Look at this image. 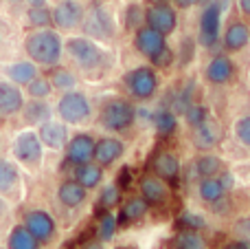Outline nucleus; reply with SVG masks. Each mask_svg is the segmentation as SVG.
Masks as SVG:
<instances>
[{
    "label": "nucleus",
    "instance_id": "obj_1",
    "mask_svg": "<svg viewBox=\"0 0 250 249\" xmlns=\"http://www.w3.org/2000/svg\"><path fill=\"white\" fill-rule=\"evenodd\" d=\"M24 51L29 60L38 66H57L64 55V40L55 29H33L24 40Z\"/></svg>",
    "mask_w": 250,
    "mask_h": 249
},
{
    "label": "nucleus",
    "instance_id": "obj_2",
    "mask_svg": "<svg viewBox=\"0 0 250 249\" xmlns=\"http://www.w3.org/2000/svg\"><path fill=\"white\" fill-rule=\"evenodd\" d=\"M64 53H68L75 66L86 73L101 69L108 62V53L104 51V47L88 35H70L64 42Z\"/></svg>",
    "mask_w": 250,
    "mask_h": 249
},
{
    "label": "nucleus",
    "instance_id": "obj_3",
    "mask_svg": "<svg viewBox=\"0 0 250 249\" xmlns=\"http://www.w3.org/2000/svg\"><path fill=\"white\" fill-rule=\"evenodd\" d=\"M136 122V106L125 97H112L101 106L99 126L108 132H125Z\"/></svg>",
    "mask_w": 250,
    "mask_h": 249
},
{
    "label": "nucleus",
    "instance_id": "obj_4",
    "mask_svg": "<svg viewBox=\"0 0 250 249\" xmlns=\"http://www.w3.org/2000/svg\"><path fill=\"white\" fill-rule=\"evenodd\" d=\"M83 35L92 40H112L117 35V22L114 16L104 2H92L82 22Z\"/></svg>",
    "mask_w": 250,
    "mask_h": 249
},
{
    "label": "nucleus",
    "instance_id": "obj_5",
    "mask_svg": "<svg viewBox=\"0 0 250 249\" xmlns=\"http://www.w3.org/2000/svg\"><path fill=\"white\" fill-rule=\"evenodd\" d=\"M11 152L13 159H16L20 166L26 168H38L42 166V159H44V144L40 139L38 130H20L16 137H13V144H11Z\"/></svg>",
    "mask_w": 250,
    "mask_h": 249
},
{
    "label": "nucleus",
    "instance_id": "obj_6",
    "mask_svg": "<svg viewBox=\"0 0 250 249\" xmlns=\"http://www.w3.org/2000/svg\"><path fill=\"white\" fill-rule=\"evenodd\" d=\"M123 84L129 97L138 101H149L158 93V75L154 66H136L123 75Z\"/></svg>",
    "mask_w": 250,
    "mask_h": 249
},
{
    "label": "nucleus",
    "instance_id": "obj_7",
    "mask_svg": "<svg viewBox=\"0 0 250 249\" xmlns=\"http://www.w3.org/2000/svg\"><path fill=\"white\" fill-rule=\"evenodd\" d=\"M57 117L62 119L68 126H77V124H83L90 119L92 115V106L90 100L83 95L82 91H66L62 93L60 101L55 106Z\"/></svg>",
    "mask_w": 250,
    "mask_h": 249
},
{
    "label": "nucleus",
    "instance_id": "obj_8",
    "mask_svg": "<svg viewBox=\"0 0 250 249\" xmlns=\"http://www.w3.org/2000/svg\"><path fill=\"white\" fill-rule=\"evenodd\" d=\"M224 9H222L220 0H208L207 7H204L202 16H200V33L198 40L202 47L213 49L222 38V16H224Z\"/></svg>",
    "mask_w": 250,
    "mask_h": 249
},
{
    "label": "nucleus",
    "instance_id": "obj_9",
    "mask_svg": "<svg viewBox=\"0 0 250 249\" xmlns=\"http://www.w3.org/2000/svg\"><path fill=\"white\" fill-rule=\"evenodd\" d=\"M22 225L38 238L40 245H46L55 238L57 232V223L46 210H29L22 219Z\"/></svg>",
    "mask_w": 250,
    "mask_h": 249
},
{
    "label": "nucleus",
    "instance_id": "obj_10",
    "mask_svg": "<svg viewBox=\"0 0 250 249\" xmlns=\"http://www.w3.org/2000/svg\"><path fill=\"white\" fill-rule=\"evenodd\" d=\"M86 9L79 0H60L53 7V25L62 31H73L82 26Z\"/></svg>",
    "mask_w": 250,
    "mask_h": 249
},
{
    "label": "nucleus",
    "instance_id": "obj_11",
    "mask_svg": "<svg viewBox=\"0 0 250 249\" xmlns=\"http://www.w3.org/2000/svg\"><path fill=\"white\" fill-rule=\"evenodd\" d=\"M149 168H151V174L160 176V179L169 185H176L178 181H180L182 163H180V159H178V154L171 152V150H158V152L151 157Z\"/></svg>",
    "mask_w": 250,
    "mask_h": 249
},
{
    "label": "nucleus",
    "instance_id": "obj_12",
    "mask_svg": "<svg viewBox=\"0 0 250 249\" xmlns=\"http://www.w3.org/2000/svg\"><path fill=\"white\" fill-rule=\"evenodd\" d=\"M145 25L156 29L163 35H171L178 26V13H176V9L167 2L149 4L145 11Z\"/></svg>",
    "mask_w": 250,
    "mask_h": 249
},
{
    "label": "nucleus",
    "instance_id": "obj_13",
    "mask_svg": "<svg viewBox=\"0 0 250 249\" xmlns=\"http://www.w3.org/2000/svg\"><path fill=\"white\" fill-rule=\"evenodd\" d=\"M95 146H97V139L88 132H77L68 139L64 148V154H66V161L70 166H82V163H88L95 159Z\"/></svg>",
    "mask_w": 250,
    "mask_h": 249
},
{
    "label": "nucleus",
    "instance_id": "obj_14",
    "mask_svg": "<svg viewBox=\"0 0 250 249\" xmlns=\"http://www.w3.org/2000/svg\"><path fill=\"white\" fill-rule=\"evenodd\" d=\"M222 137H224V130H222L220 122L213 117L204 119L200 126L191 128V144L202 152H211L213 148H217L222 144Z\"/></svg>",
    "mask_w": 250,
    "mask_h": 249
},
{
    "label": "nucleus",
    "instance_id": "obj_15",
    "mask_svg": "<svg viewBox=\"0 0 250 249\" xmlns=\"http://www.w3.org/2000/svg\"><path fill=\"white\" fill-rule=\"evenodd\" d=\"M235 73H237V66L229 55H213L208 60V64L204 66V77L213 86L230 84L235 79Z\"/></svg>",
    "mask_w": 250,
    "mask_h": 249
},
{
    "label": "nucleus",
    "instance_id": "obj_16",
    "mask_svg": "<svg viewBox=\"0 0 250 249\" xmlns=\"http://www.w3.org/2000/svg\"><path fill=\"white\" fill-rule=\"evenodd\" d=\"M38 135L42 139L44 148L48 150H64L68 144V124H64L62 119H48L42 126H38Z\"/></svg>",
    "mask_w": 250,
    "mask_h": 249
},
{
    "label": "nucleus",
    "instance_id": "obj_17",
    "mask_svg": "<svg viewBox=\"0 0 250 249\" xmlns=\"http://www.w3.org/2000/svg\"><path fill=\"white\" fill-rule=\"evenodd\" d=\"M138 194L145 199L149 205H165L169 201V183H165L160 176L156 174H143L138 179Z\"/></svg>",
    "mask_w": 250,
    "mask_h": 249
},
{
    "label": "nucleus",
    "instance_id": "obj_18",
    "mask_svg": "<svg viewBox=\"0 0 250 249\" xmlns=\"http://www.w3.org/2000/svg\"><path fill=\"white\" fill-rule=\"evenodd\" d=\"M147 212H149V203H147L141 194L125 199V201H121L119 212H117L119 227H129V225L138 223V221H143L147 216Z\"/></svg>",
    "mask_w": 250,
    "mask_h": 249
},
{
    "label": "nucleus",
    "instance_id": "obj_19",
    "mask_svg": "<svg viewBox=\"0 0 250 249\" xmlns=\"http://www.w3.org/2000/svg\"><path fill=\"white\" fill-rule=\"evenodd\" d=\"M123 154H125V144L119 137H101V139H97L95 159L92 161H97L104 168H112Z\"/></svg>",
    "mask_w": 250,
    "mask_h": 249
},
{
    "label": "nucleus",
    "instance_id": "obj_20",
    "mask_svg": "<svg viewBox=\"0 0 250 249\" xmlns=\"http://www.w3.org/2000/svg\"><path fill=\"white\" fill-rule=\"evenodd\" d=\"M165 44H167V35L158 33L156 29H151V26H147V25H143L141 29H136V33H134V49H136L141 55H145L147 60H149L156 51H160Z\"/></svg>",
    "mask_w": 250,
    "mask_h": 249
},
{
    "label": "nucleus",
    "instance_id": "obj_21",
    "mask_svg": "<svg viewBox=\"0 0 250 249\" xmlns=\"http://www.w3.org/2000/svg\"><path fill=\"white\" fill-rule=\"evenodd\" d=\"M250 44V26L242 20L230 22L222 33V47L226 53H239Z\"/></svg>",
    "mask_w": 250,
    "mask_h": 249
},
{
    "label": "nucleus",
    "instance_id": "obj_22",
    "mask_svg": "<svg viewBox=\"0 0 250 249\" xmlns=\"http://www.w3.org/2000/svg\"><path fill=\"white\" fill-rule=\"evenodd\" d=\"M22 106H24V93L20 91V86L0 79V117L22 113Z\"/></svg>",
    "mask_w": 250,
    "mask_h": 249
},
{
    "label": "nucleus",
    "instance_id": "obj_23",
    "mask_svg": "<svg viewBox=\"0 0 250 249\" xmlns=\"http://www.w3.org/2000/svg\"><path fill=\"white\" fill-rule=\"evenodd\" d=\"M86 199H88V190L83 188L82 183H77L75 179L62 181L60 188H57V201L64 207H68V210H75V207L83 205Z\"/></svg>",
    "mask_w": 250,
    "mask_h": 249
},
{
    "label": "nucleus",
    "instance_id": "obj_24",
    "mask_svg": "<svg viewBox=\"0 0 250 249\" xmlns=\"http://www.w3.org/2000/svg\"><path fill=\"white\" fill-rule=\"evenodd\" d=\"M105 168L99 166L97 161H88V163H82V166H75V174L73 179L77 183H82L86 190H95L104 183V174H105Z\"/></svg>",
    "mask_w": 250,
    "mask_h": 249
},
{
    "label": "nucleus",
    "instance_id": "obj_25",
    "mask_svg": "<svg viewBox=\"0 0 250 249\" xmlns=\"http://www.w3.org/2000/svg\"><path fill=\"white\" fill-rule=\"evenodd\" d=\"M226 190L222 185L220 176H208V179H200L198 181V199L207 205H217L226 199Z\"/></svg>",
    "mask_w": 250,
    "mask_h": 249
},
{
    "label": "nucleus",
    "instance_id": "obj_26",
    "mask_svg": "<svg viewBox=\"0 0 250 249\" xmlns=\"http://www.w3.org/2000/svg\"><path fill=\"white\" fill-rule=\"evenodd\" d=\"M7 77L9 82L18 84V86H26L31 79L38 77V64L33 60H18L7 66Z\"/></svg>",
    "mask_w": 250,
    "mask_h": 249
},
{
    "label": "nucleus",
    "instance_id": "obj_27",
    "mask_svg": "<svg viewBox=\"0 0 250 249\" xmlns=\"http://www.w3.org/2000/svg\"><path fill=\"white\" fill-rule=\"evenodd\" d=\"M22 115H24L26 124H31V126H42L44 122L53 119V108H51V104H46L44 100H31V101H24Z\"/></svg>",
    "mask_w": 250,
    "mask_h": 249
},
{
    "label": "nucleus",
    "instance_id": "obj_28",
    "mask_svg": "<svg viewBox=\"0 0 250 249\" xmlns=\"http://www.w3.org/2000/svg\"><path fill=\"white\" fill-rule=\"evenodd\" d=\"M191 170H193V174L198 176V181L200 179H208V176H217L222 170H224V161H222L217 154H213V152H204L193 161Z\"/></svg>",
    "mask_w": 250,
    "mask_h": 249
},
{
    "label": "nucleus",
    "instance_id": "obj_29",
    "mask_svg": "<svg viewBox=\"0 0 250 249\" xmlns=\"http://www.w3.org/2000/svg\"><path fill=\"white\" fill-rule=\"evenodd\" d=\"M20 185V168L11 159L0 157V197L2 194H11Z\"/></svg>",
    "mask_w": 250,
    "mask_h": 249
},
{
    "label": "nucleus",
    "instance_id": "obj_30",
    "mask_svg": "<svg viewBox=\"0 0 250 249\" xmlns=\"http://www.w3.org/2000/svg\"><path fill=\"white\" fill-rule=\"evenodd\" d=\"M42 245L38 243V238L24 227V225H16L11 227L7 236V249H40Z\"/></svg>",
    "mask_w": 250,
    "mask_h": 249
},
{
    "label": "nucleus",
    "instance_id": "obj_31",
    "mask_svg": "<svg viewBox=\"0 0 250 249\" xmlns=\"http://www.w3.org/2000/svg\"><path fill=\"white\" fill-rule=\"evenodd\" d=\"M121 201H123V190L119 188V183H108L101 188L99 199H97V207L101 212H110L121 205Z\"/></svg>",
    "mask_w": 250,
    "mask_h": 249
},
{
    "label": "nucleus",
    "instance_id": "obj_32",
    "mask_svg": "<svg viewBox=\"0 0 250 249\" xmlns=\"http://www.w3.org/2000/svg\"><path fill=\"white\" fill-rule=\"evenodd\" d=\"M173 249H207V241L202 238L200 232L193 229H180L171 241Z\"/></svg>",
    "mask_w": 250,
    "mask_h": 249
},
{
    "label": "nucleus",
    "instance_id": "obj_33",
    "mask_svg": "<svg viewBox=\"0 0 250 249\" xmlns=\"http://www.w3.org/2000/svg\"><path fill=\"white\" fill-rule=\"evenodd\" d=\"M51 84H53V88L55 91H62V93H66V91H75V86H77V77H75V73L73 71H68V69H64V66H53V71H51Z\"/></svg>",
    "mask_w": 250,
    "mask_h": 249
},
{
    "label": "nucleus",
    "instance_id": "obj_34",
    "mask_svg": "<svg viewBox=\"0 0 250 249\" xmlns=\"http://www.w3.org/2000/svg\"><path fill=\"white\" fill-rule=\"evenodd\" d=\"M154 128H156V132H158L160 137L173 135V132H176V128H178V115L173 113L171 108L160 110V113L154 115Z\"/></svg>",
    "mask_w": 250,
    "mask_h": 249
},
{
    "label": "nucleus",
    "instance_id": "obj_35",
    "mask_svg": "<svg viewBox=\"0 0 250 249\" xmlns=\"http://www.w3.org/2000/svg\"><path fill=\"white\" fill-rule=\"evenodd\" d=\"M117 229H119L117 214H114L112 210H110V212H101L99 225H97V234H99L97 238H99V241H104V243H108V241H112V238H114Z\"/></svg>",
    "mask_w": 250,
    "mask_h": 249
},
{
    "label": "nucleus",
    "instance_id": "obj_36",
    "mask_svg": "<svg viewBox=\"0 0 250 249\" xmlns=\"http://www.w3.org/2000/svg\"><path fill=\"white\" fill-rule=\"evenodd\" d=\"M26 20L33 29H46L53 25V9L48 7H29L26 11Z\"/></svg>",
    "mask_w": 250,
    "mask_h": 249
},
{
    "label": "nucleus",
    "instance_id": "obj_37",
    "mask_svg": "<svg viewBox=\"0 0 250 249\" xmlns=\"http://www.w3.org/2000/svg\"><path fill=\"white\" fill-rule=\"evenodd\" d=\"M51 93H53L51 79L42 77V75H38L35 79H31V82L26 84V95H29L31 100H46Z\"/></svg>",
    "mask_w": 250,
    "mask_h": 249
},
{
    "label": "nucleus",
    "instance_id": "obj_38",
    "mask_svg": "<svg viewBox=\"0 0 250 249\" xmlns=\"http://www.w3.org/2000/svg\"><path fill=\"white\" fill-rule=\"evenodd\" d=\"M191 104H193V82H189L185 88H180V91L176 93L171 110H173L176 115H185V110L189 108Z\"/></svg>",
    "mask_w": 250,
    "mask_h": 249
},
{
    "label": "nucleus",
    "instance_id": "obj_39",
    "mask_svg": "<svg viewBox=\"0 0 250 249\" xmlns=\"http://www.w3.org/2000/svg\"><path fill=\"white\" fill-rule=\"evenodd\" d=\"M233 135L244 148L250 150V115H242L233 124Z\"/></svg>",
    "mask_w": 250,
    "mask_h": 249
},
{
    "label": "nucleus",
    "instance_id": "obj_40",
    "mask_svg": "<svg viewBox=\"0 0 250 249\" xmlns=\"http://www.w3.org/2000/svg\"><path fill=\"white\" fill-rule=\"evenodd\" d=\"M182 117H185V122L189 124L191 128H195V126H200L204 119H208V110H207V106L193 101V104H191L189 108L185 110V115H182Z\"/></svg>",
    "mask_w": 250,
    "mask_h": 249
},
{
    "label": "nucleus",
    "instance_id": "obj_41",
    "mask_svg": "<svg viewBox=\"0 0 250 249\" xmlns=\"http://www.w3.org/2000/svg\"><path fill=\"white\" fill-rule=\"evenodd\" d=\"M143 22H145V11H143L141 4H129L127 9H125V26L132 31L141 29Z\"/></svg>",
    "mask_w": 250,
    "mask_h": 249
},
{
    "label": "nucleus",
    "instance_id": "obj_42",
    "mask_svg": "<svg viewBox=\"0 0 250 249\" xmlns=\"http://www.w3.org/2000/svg\"><path fill=\"white\" fill-rule=\"evenodd\" d=\"M173 60H176V53L169 49V44H165L160 51H156L154 55L149 57V62H151L154 69H169V66L173 64Z\"/></svg>",
    "mask_w": 250,
    "mask_h": 249
},
{
    "label": "nucleus",
    "instance_id": "obj_43",
    "mask_svg": "<svg viewBox=\"0 0 250 249\" xmlns=\"http://www.w3.org/2000/svg\"><path fill=\"white\" fill-rule=\"evenodd\" d=\"M178 225L182 229H193V232H202L207 227V219L200 214H193V212H185V214L178 219Z\"/></svg>",
    "mask_w": 250,
    "mask_h": 249
},
{
    "label": "nucleus",
    "instance_id": "obj_44",
    "mask_svg": "<svg viewBox=\"0 0 250 249\" xmlns=\"http://www.w3.org/2000/svg\"><path fill=\"white\" fill-rule=\"evenodd\" d=\"M233 234H235V236H239V238H246V241H250V214L248 216H239V219L235 221Z\"/></svg>",
    "mask_w": 250,
    "mask_h": 249
},
{
    "label": "nucleus",
    "instance_id": "obj_45",
    "mask_svg": "<svg viewBox=\"0 0 250 249\" xmlns=\"http://www.w3.org/2000/svg\"><path fill=\"white\" fill-rule=\"evenodd\" d=\"M220 249H250V241L235 236V238H230V241L222 243V247H220Z\"/></svg>",
    "mask_w": 250,
    "mask_h": 249
},
{
    "label": "nucleus",
    "instance_id": "obj_46",
    "mask_svg": "<svg viewBox=\"0 0 250 249\" xmlns=\"http://www.w3.org/2000/svg\"><path fill=\"white\" fill-rule=\"evenodd\" d=\"M217 176H220V181H222V185H224L226 192H230V190L235 188V174L230 170H222Z\"/></svg>",
    "mask_w": 250,
    "mask_h": 249
},
{
    "label": "nucleus",
    "instance_id": "obj_47",
    "mask_svg": "<svg viewBox=\"0 0 250 249\" xmlns=\"http://www.w3.org/2000/svg\"><path fill=\"white\" fill-rule=\"evenodd\" d=\"M79 249H105V247H104V241H99V238H90V241H86Z\"/></svg>",
    "mask_w": 250,
    "mask_h": 249
},
{
    "label": "nucleus",
    "instance_id": "obj_48",
    "mask_svg": "<svg viewBox=\"0 0 250 249\" xmlns=\"http://www.w3.org/2000/svg\"><path fill=\"white\" fill-rule=\"evenodd\" d=\"M237 9L244 18H250V0H237Z\"/></svg>",
    "mask_w": 250,
    "mask_h": 249
},
{
    "label": "nucleus",
    "instance_id": "obj_49",
    "mask_svg": "<svg viewBox=\"0 0 250 249\" xmlns=\"http://www.w3.org/2000/svg\"><path fill=\"white\" fill-rule=\"evenodd\" d=\"M200 0H173V4H176L178 9H191V7H195Z\"/></svg>",
    "mask_w": 250,
    "mask_h": 249
},
{
    "label": "nucleus",
    "instance_id": "obj_50",
    "mask_svg": "<svg viewBox=\"0 0 250 249\" xmlns=\"http://www.w3.org/2000/svg\"><path fill=\"white\" fill-rule=\"evenodd\" d=\"M29 7H46V0H26Z\"/></svg>",
    "mask_w": 250,
    "mask_h": 249
},
{
    "label": "nucleus",
    "instance_id": "obj_51",
    "mask_svg": "<svg viewBox=\"0 0 250 249\" xmlns=\"http://www.w3.org/2000/svg\"><path fill=\"white\" fill-rule=\"evenodd\" d=\"M156 2H167V0H149V4H156Z\"/></svg>",
    "mask_w": 250,
    "mask_h": 249
},
{
    "label": "nucleus",
    "instance_id": "obj_52",
    "mask_svg": "<svg viewBox=\"0 0 250 249\" xmlns=\"http://www.w3.org/2000/svg\"><path fill=\"white\" fill-rule=\"evenodd\" d=\"M9 2H22V0H9Z\"/></svg>",
    "mask_w": 250,
    "mask_h": 249
},
{
    "label": "nucleus",
    "instance_id": "obj_53",
    "mask_svg": "<svg viewBox=\"0 0 250 249\" xmlns=\"http://www.w3.org/2000/svg\"><path fill=\"white\" fill-rule=\"evenodd\" d=\"M0 40H2V35H0Z\"/></svg>",
    "mask_w": 250,
    "mask_h": 249
}]
</instances>
